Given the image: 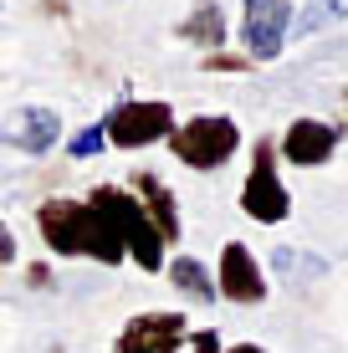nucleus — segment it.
Wrapping results in <instances>:
<instances>
[{"instance_id": "17", "label": "nucleus", "mask_w": 348, "mask_h": 353, "mask_svg": "<svg viewBox=\"0 0 348 353\" xmlns=\"http://www.w3.org/2000/svg\"><path fill=\"white\" fill-rule=\"evenodd\" d=\"M200 67H205V72H251L256 62H251V57H236V52H205Z\"/></svg>"}, {"instance_id": "21", "label": "nucleus", "mask_w": 348, "mask_h": 353, "mask_svg": "<svg viewBox=\"0 0 348 353\" xmlns=\"http://www.w3.org/2000/svg\"><path fill=\"white\" fill-rule=\"evenodd\" d=\"M225 353H267L261 343H236V348H225Z\"/></svg>"}, {"instance_id": "11", "label": "nucleus", "mask_w": 348, "mask_h": 353, "mask_svg": "<svg viewBox=\"0 0 348 353\" xmlns=\"http://www.w3.org/2000/svg\"><path fill=\"white\" fill-rule=\"evenodd\" d=\"M128 190L139 194V205L149 210V221L159 225V236H164V246H174L179 236H185V221H179V200H174V190L164 185L154 169H134V179H128Z\"/></svg>"}, {"instance_id": "20", "label": "nucleus", "mask_w": 348, "mask_h": 353, "mask_svg": "<svg viewBox=\"0 0 348 353\" xmlns=\"http://www.w3.org/2000/svg\"><path fill=\"white\" fill-rule=\"evenodd\" d=\"M16 261V236H10V225L0 221V266H10Z\"/></svg>"}, {"instance_id": "19", "label": "nucleus", "mask_w": 348, "mask_h": 353, "mask_svg": "<svg viewBox=\"0 0 348 353\" xmlns=\"http://www.w3.org/2000/svg\"><path fill=\"white\" fill-rule=\"evenodd\" d=\"M26 287H36V292H46V287H57V276H52V266H46V261H31V266H26Z\"/></svg>"}, {"instance_id": "14", "label": "nucleus", "mask_w": 348, "mask_h": 353, "mask_svg": "<svg viewBox=\"0 0 348 353\" xmlns=\"http://www.w3.org/2000/svg\"><path fill=\"white\" fill-rule=\"evenodd\" d=\"M348 16V0H313L307 10H297L292 16V31L297 36H313V31H323L328 21H343Z\"/></svg>"}, {"instance_id": "12", "label": "nucleus", "mask_w": 348, "mask_h": 353, "mask_svg": "<svg viewBox=\"0 0 348 353\" xmlns=\"http://www.w3.org/2000/svg\"><path fill=\"white\" fill-rule=\"evenodd\" d=\"M174 36L190 41V46H205V52H221V46H225V10L215 6V0H195Z\"/></svg>"}, {"instance_id": "5", "label": "nucleus", "mask_w": 348, "mask_h": 353, "mask_svg": "<svg viewBox=\"0 0 348 353\" xmlns=\"http://www.w3.org/2000/svg\"><path fill=\"white\" fill-rule=\"evenodd\" d=\"M108 143L113 149H149V143H170L174 133V108L159 97H134V103H118L103 118Z\"/></svg>"}, {"instance_id": "6", "label": "nucleus", "mask_w": 348, "mask_h": 353, "mask_svg": "<svg viewBox=\"0 0 348 353\" xmlns=\"http://www.w3.org/2000/svg\"><path fill=\"white\" fill-rule=\"evenodd\" d=\"M215 292L236 307H261L267 302V272H261L256 251L246 241H225L221 261H215Z\"/></svg>"}, {"instance_id": "8", "label": "nucleus", "mask_w": 348, "mask_h": 353, "mask_svg": "<svg viewBox=\"0 0 348 353\" xmlns=\"http://www.w3.org/2000/svg\"><path fill=\"white\" fill-rule=\"evenodd\" d=\"M190 348V323L185 312H134L118 327L113 353H185Z\"/></svg>"}, {"instance_id": "10", "label": "nucleus", "mask_w": 348, "mask_h": 353, "mask_svg": "<svg viewBox=\"0 0 348 353\" xmlns=\"http://www.w3.org/2000/svg\"><path fill=\"white\" fill-rule=\"evenodd\" d=\"M0 139L10 143V149H21V154H52L57 149V139H62V118H57V108H41V103H31V108H16V113L6 118V128H0Z\"/></svg>"}, {"instance_id": "7", "label": "nucleus", "mask_w": 348, "mask_h": 353, "mask_svg": "<svg viewBox=\"0 0 348 353\" xmlns=\"http://www.w3.org/2000/svg\"><path fill=\"white\" fill-rule=\"evenodd\" d=\"M292 36V6L287 0H246L241 10V46L251 62H277Z\"/></svg>"}, {"instance_id": "2", "label": "nucleus", "mask_w": 348, "mask_h": 353, "mask_svg": "<svg viewBox=\"0 0 348 353\" xmlns=\"http://www.w3.org/2000/svg\"><path fill=\"white\" fill-rule=\"evenodd\" d=\"M88 205L113 225V236L123 241V256H134L139 272H164V266H170V246H164L159 225L149 221V210L139 205L134 190H123V185H92Z\"/></svg>"}, {"instance_id": "16", "label": "nucleus", "mask_w": 348, "mask_h": 353, "mask_svg": "<svg viewBox=\"0 0 348 353\" xmlns=\"http://www.w3.org/2000/svg\"><path fill=\"white\" fill-rule=\"evenodd\" d=\"M103 149H108V128H103V123L77 128V133H72V143H67L72 159H92V154H103Z\"/></svg>"}, {"instance_id": "15", "label": "nucleus", "mask_w": 348, "mask_h": 353, "mask_svg": "<svg viewBox=\"0 0 348 353\" xmlns=\"http://www.w3.org/2000/svg\"><path fill=\"white\" fill-rule=\"evenodd\" d=\"M272 266H277L282 276H292V282H297V276H323V261L307 256V251H292V246H277V251H272Z\"/></svg>"}, {"instance_id": "4", "label": "nucleus", "mask_w": 348, "mask_h": 353, "mask_svg": "<svg viewBox=\"0 0 348 353\" xmlns=\"http://www.w3.org/2000/svg\"><path fill=\"white\" fill-rule=\"evenodd\" d=\"M241 215L256 225H282L292 215V190L282 185L277 139H256V149H251V169L241 185Z\"/></svg>"}, {"instance_id": "13", "label": "nucleus", "mask_w": 348, "mask_h": 353, "mask_svg": "<svg viewBox=\"0 0 348 353\" xmlns=\"http://www.w3.org/2000/svg\"><path fill=\"white\" fill-rule=\"evenodd\" d=\"M164 276L174 282L179 297H190V302H215L221 292H215V272L200 256H174L170 266H164Z\"/></svg>"}, {"instance_id": "9", "label": "nucleus", "mask_w": 348, "mask_h": 353, "mask_svg": "<svg viewBox=\"0 0 348 353\" xmlns=\"http://www.w3.org/2000/svg\"><path fill=\"white\" fill-rule=\"evenodd\" d=\"M343 143V123H323V118H292L287 133L277 139V154L297 169H318L333 159V149Z\"/></svg>"}, {"instance_id": "1", "label": "nucleus", "mask_w": 348, "mask_h": 353, "mask_svg": "<svg viewBox=\"0 0 348 353\" xmlns=\"http://www.w3.org/2000/svg\"><path fill=\"white\" fill-rule=\"evenodd\" d=\"M36 230H41L46 251L52 256H82V261H98V266H123V241L113 236V225L92 210L88 200H41L36 205Z\"/></svg>"}, {"instance_id": "3", "label": "nucleus", "mask_w": 348, "mask_h": 353, "mask_svg": "<svg viewBox=\"0 0 348 353\" xmlns=\"http://www.w3.org/2000/svg\"><path fill=\"white\" fill-rule=\"evenodd\" d=\"M236 149H241V128H236V118H225V113L185 118V123H174V133H170V154L185 169H195V174L225 169L236 159Z\"/></svg>"}, {"instance_id": "18", "label": "nucleus", "mask_w": 348, "mask_h": 353, "mask_svg": "<svg viewBox=\"0 0 348 353\" xmlns=\"http://www.w3.org/2000/svg\"><path fill=\"white\" fill-rule=\"evenodd\" d=\"M190 353H225V343H221L215 327H195V333H190Z\"/></svg>"}]
</instances>
